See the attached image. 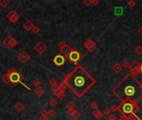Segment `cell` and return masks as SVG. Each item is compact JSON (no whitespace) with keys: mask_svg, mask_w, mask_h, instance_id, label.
<instances>
[{"mask_svg":"<svg viewBox=\"0 0 142 120\" xmlns=\"http://www.w3.org/2000/svg\"><path fill=\"white\" fill-rule=\"evenodd\" d=\"M122 69H123V68H122L121 64H118V63H116L115 64H114V65H113V67H112V70L115 73H120L122 71Z\"/></svg>","mask_w":142,"mask_h":120,"instance_id":"cell-16","label":"cell"},{"mask_svg":"<svg viewBox=\"0 0 142 120\" xmlns=\"http://www.w3.org/2000/svg\"><path fill=\"white\" fill-rule=\"evenodd\" d=\"M139 106L137 103H134L130 100H126V101L121 102L118 105V111L122 116H125L128 118L132 113H136L139 111Z\"/></svg>","mask_w":142,"mask_h":120,"instance_id":"cell-3","label":"cell"},{"mask_svg":"<svg viewBox=\"0 0 142 120\" xmlns=\"http://www.w3.org/2000/svg\"><path fill=\"white\" fill-rule=\"evenodd\" d=\"M38 120H48L47 117H44V116H40V118L38 119Z\"/></svg>","mask_w":142,"mask_h":120,"instance_id":"cell-46","label":"cell"},{"mask_svg":"<svg viewBox=\"0 0 142 120\" xmlns=\"http://www.w3.org/2000/svg\"><path fill=\"white\" fill-rule=\"evenodd\" d=\"M135 53H136L137 55H142V46L138 45V46L135 49Z\"/></svg>","mask_w":142,"mask_h":120,"instance_id":"cell-24","label":"cell"},{"mask_svg":"<svg viewBox=\"0 0 142 120\" xmlns=\"http://www.w3.org/2000/svg\"><path fill=\"white\" fill-rule=\"evenodd\" d=\"M130 74L133 77H136L138 74H140V69H135V70H130Z\"/></svg>","mask_w":142,"mask_h":120,"instance_id":"cell-27","label":"cell"},{"mask_svg":"<svg viewBox=\"0 0 142 120\" xmlns=\"http://www.w3.org/2000/svg\"><path fill=\"white\" fill-rule=\"evenodd\" d=\"M67 113L71 116L74 120H77L79 119L81 116H82V113H81L79 111H77L76 109H74V110H68L67 111Z\"/></svg>","mask_w":142,"mask_h":120,"instance_id":"cell-12","label":"cell"},{"mask_svg":"<svg viewBox=\"0 0 142 120\" xmlns=\"http://www.w3.org/2000/svg\"><path fill=\"white\" fill-rule=\"evenodd\" d=\"M115 13L118 15H121L122 14H123V8H117L115 9Z\"/></svg>","mask_w":142,"mask_h":120,"instance_id":"cell-34","label":"cell"},{"mask_svg":"<svg viewBox=\"0 0 142 120\" xmlns=\"http://www.w3.org/2000/svg\"><path fill=\"white\" fill-rule=\"evenodd\" d=\"M2 43H3V46L6 47L7 49H14V48L17 47V44H18V43H17V41L16 39L9 35L7 36L3 39Z\"/></svg>","mask_w":142,"mask_h":120,"instance_id":"cell-6","label":"cell"},{"mask_svg":"<svg viewBox=\"0 0 142 120\" xmlns=\"http://www.w3.org/2000/svg\"><path fill=\"white\" fill-rule=\"evenodd\" d=\"M49 104L52 107H56L58 104V101L57 100V99H55V98H52V99L49 101Z\"/></svg>","mask_w":142,"mask_h":120,"instance_id":"cell-23","label":"cell"},{"mask_svg":"<svg viewBox=\"0 0 142 120\" xmlns=\"http://www.w3.org/2000/svg\"><path fill=\"white\" fill-rule=\"evenodd\" d=\"M112 93L121 102L126 100L137 103L142 98L141 84L135 77L128 73L121 81L112 89Z\"/></svg>","mask_w":142,"mask_h":120,"instance_id":"cell-2","label":"cell"},{"mask_svg":"<svg viewBox=\"0 0 142 120\" xmlns=\"http://www.w3.org/2000/svg\"><path fill=\"white\" fill-rule=\"evenodd\" d=\"M99 3H100L99 0H91V5L95 6V7H97V6Z\"/></svg>","mask_w":142,"mask_h":120,"instance_id":"cell-41","label":"cell"},{"mask_svg":"<svg viewBox=\"0 0 142 120\" xmlns=\"http://www.w3.org/2000/svg\"><path fill=\"white\" fill-rule=\"evenodd\" d=\"M92 115L96 119H101L102 117H103V113L100 112L99 109H97V110H94L93 113H92Z\"/></svg>","mask_w":142,"mask_h":120,"instance_id":"cell-17","label":"cell"},{"mask_svg":"<svg viewBox=\"0 0 142 120\" xmlns=\"http://www.w3.org/2000/svg\"><path fill=\"white\" fill-rule=\"evenodd\" d=\"M10 3V1L9 0H0V6L2 8H6L8 4Z\"/></svg>","mask_w":142,"mask_h":120,"instance_id":"cell-22","label":"cell"},{"mask_svg":"<svg viewBox=\"0 0 142 120\" xmlns=\"http://www.w3.org/2000/svg\"><path fill=\"white\" fill-rule=\"evenodd\" d=\"M108 120H116V118H115V115L113 114V113H111L108 116Z\"/></svg>","mask_w":142,"mask_h":120,"instance_id":"cell-42","label":"cell"},{"mask_svg":"<svg viewBox=\"0 0 142 120\" xmlns=\"http://www.w3.org/2000/svg\"><path fill=\"white\" fill-rule=\"evenodd\" d=\"M138 33H139V34H141V35H142V27H141L138 29Z\"/></svg>","mask_w":142,"mask_h":120,"instance_id":"cell-48","label":"cell"},{"mask_svg":"<svg viewBox=\"0 0 142 120\" xmlns=\"http://www.w3.org/2000/svg\"><path fill=\"white\" fill-rule=\"evenodd\" d=\"M141 89H142V83L141 84Z\"/></svg>","mask_w":142,"mask_h":120,"instance_id":"cell-50","label":"cell"},{"mask_svg":"<svg viewBox=\"0 0 142 120\" xmlns=\"http://www.w3.org/2000/svg\"><path fill=\"white\" fill-rule=\"evenodd\" d=\"M90 107L91 108V109H93V111H94V110L98 109V107H99V105H98V103L96 101H93L90 103Z\"/></svg>","mask_w":142,"mask_h":120,"instance_id":"cell-25","label":"cell"},{"mask_svg":"<svg viewBox=\"0 0 142 120\" xmlns=\"http://www.w3.org/2000/svg\"><path fill=\"white\" fill-rule=\"evenodd\" d=\"M2 80H3V82L5 84H8L10 83L9 78H8V77L7 76V74H5V75H4L3 78H2Z\"/></svg>","mask_w":142,"mask_h":120,"instance_id":"cell-30","label":"cell"},{"mask_svg":"<svg viewBox=\"0 0 142 120\" xmlns=\"http://www.w3.org/2000/svg\"><path fill=\"white\" fill-rule=\"evenodd\" d=\"M122 68L123 69H130V64H129V62H127V61H124L123 63H122Z\"/></svg>","mask_w":142,"mask_h":120,"instance_id":"cell-31","label":"cell"},{"mask_svg":"<svg viewBox=\"0 0 142 120\" xmlns=\"http://www.w3.org/2000/svg\"><path fill=\"white\" fill-rule=\"evenodd\" d=\"M83 3L87 7L91 5V0H83Z\"/></svg>","mask_w":142,"mask_h":120,"instance_id":"cell-40","label":"cell"},{"mask_svg":"<svg viewBox=\"0 0 142 120\" xmlns=\"http://www.w3.org/2000/svg\"><path fill=\"white\" fill-rule=\"evenodd\" d=\"M118 120H129V119H128V118H126L125 116H121Z\"/></svg>","mask_w":142,"mask_h":120,"instance_id":"cell-47","label":"cell"},{"mask_svg":"<svg viewBox=\"0 0 142 120\" xmlns=\"http://www.w3.org/2000/svg\"><path fill=\"white\" fill-rule=\"evenodd\" d=\"M49 84H50L51 86H52V85H55V84H57V80L54 78H52L51 79L49 80Z\"/></svg>","mask_w":142,"mask_h":120,"instance_id":"cell-39","label":"cell"},{"mask_svg":"<svg viewBox=\"0 0 142 120\" xmlns=\"http://www.w3.org/2000/svg\"><path fill=\"white\" fill-rule=\"evenodd\" d=\"M66 45H67V43H65L64 41H60V42L57 43V46L59 47V49H62V48H64Z\"/></svg>","mask_w":142,"mask_h":120,"instance_id":"cell-35","label":"cell"},{"mask_svg":"<svg viewBox=\"0 0 142 120\" xmlns=\"http://www.w3.org/2000/svg\"><path fill=\"white\" fill-rule=\"evenodd\" d=\"M102 113H103V114L104 115H106V116H109V115L111 113V108H105L103 111H102Z\"/></svg>","mask_w":142,"mask_h":120,"instance_id":"cell-29","label":"cell"},{"mask_svg":"<svg viewBox=\"0 0 142 120\" xmlns=\"http://www.w3.org/2000/svg\"><path fill=\"white\" fill-rule=\"evenodd\" d=\"M82 58H83V55H82V54L80 52L76 49V48H72L71 51L70 52L69 55L67 56V59H68L72 64L76 65L77 64V63L79 62Z\"/></svg>","mask_w":142,"mask_h":120,"instance_id":"cell-5","label":"cell"},{"mask_svg":"<svg viewBox=\"0 0 142 120\" xmlns=\"http://www.w3.org/2000/svg\"><path fill=\"white\" fill-rule=\"evenodd\" d=\"M83 46L85 47V49L88 52H90V53H92L97 48V43L94 42L93 40H91V39H87V40L85 41L83 43Z\"/></svg>","mask_w":142,"mask_h":120,"instance_id":"cell-8","label":"cell"},{"mask_svg":"<svg viewBox=\"0 0 142 120\" xmlns=\"http://www.w3.org/2000/svg\"><path fill=\"white\" fill-rule=\"evenodd\" d=\"M58 88L60 89V90L62 91V92H64V93H65V91H66L67 88V83L65 82L64 80H62V81L58 84Z\"/></svg>","mask_w":142,"mask_h":120,"instance_id":"cell-18","label":"cell"},{"mask_svg":"<svg viewBox=\"0 0 142 120\" xmlns=\"http://www.w3.org/2000/svg\"><path fill=\"white\" fill-rule=\"evenodd\" d=\"M111 112H116V111H118V105H112L111 107Z\"/></svg>","mask_w":142,"mask_h":120,"instance_id":"cell-37","label":"cell"},{"mask_svg":"<svg viewBox=\"0 0 142 120\" xmlns=\"http://www.w3.org/2000/svg\"><path fill=\"white\" fill-rule=\"evenodd\" d=\"M66 61H67V58L65 56H63L62 53L57 54V55L53 58V59H52L53 64L59 68L62 67V65H64L65 63H66Z\"/></svg>","mask_w":142,"mask_h":120,"instance_id":"cell-7","label":"cell"},{"mask_svg":"<svg viewBox=\"0 0 142 120\" xmlns=\"http://www.w3.org/2000/svg\"><path fill=\"white\" fill-rule=\"evenodd\" d=\"M17 59H18L20 62L22 63V64H26V63H28V60L30 59V56H29V54H28L27 52L26 51H22L20 53L17 55Z\"/></svg>","mask_w":142,"mask_h":120,"instance_id":"cell-10","label":"cell"},{"mask_svg":"<svg viewBox=\"0 0 142 120\" xmlns=\"http://www.w3.org/2000/svg\"><path fill=\"white\" fill-rule=\"evenodd\" d=\"M34 93L38 96V97H42V96L45 93V90L43 87L39 86L38 88H36V89L34 90Z\"/></svg>","mask_w":142,"mask_h":120,"instance_id":"cell-15","label":"cell"},{"mask_svg":"<svg viewBox=\"0 0 142 120\" xmlns=\"http://www.w3.org/2000/svg\"><path fill=\"white\" fill-rule=\"evenodd\" d=\"M57 98H58L59 99H61V100L65 98V93H64V92H62V93H60V94L57 96Z\"/></svg>","mask_w":142,"mask_h":120,"instance_id":"cell-44","label":"cell"},{"mask_svg":"<svg viewBox=\"0 0 142 120\" xmlns=\"http://www.w3.org/2000/svg\"><path fill=\"white\" fill-rule=\"evenodd\" d=\"M7 18H8V20L11 22V23H17V22L18 21L19 15L17 14L14 10H12L7 14Z\"/></svg>","mask_w":142,"mask_h":120,"instance_id":"cell-11","label":"cell"},{"mask_svg":"<svg viewBox=\"0 0 142 120\" xmlns=\"http://www.w3.org/2000/svg\"><path fill=\"white\" fill-rule=\"evenodd\" d=\"M65 82L76 97L82 98L96 84V80L82 65H77L64 77Z\"/></svg>","mask_w":142,"mask_h":120,"instance_id":"cell-1","label":"cell"},{"mask_svg":"<svg viewBox=\"0 0 142 120\" xmlns=\"http://www.w3.org/2000/svg\"><path fill=\"white\" fill-rule=\"evenodd\" d=\"M41 116H44V117H47V114H48V111H47L46 109H43L41 111Z\"/></svg>","mask_w":142,"mask_h":120,"instance_id":"cell-38","label":"cell"},{"mask_svg":"<svg viewBox=\"0 0 142 120\" xmlns=\"http://www.w3.org/2000/svg\"><path fill=\"white\" fill-rule=\"evenodd\" d=\"M32 84H33V86L35 87H39L40 86V84H41V82H40V80L38 79V78H35V79L33 80V82H32Z\"/></svg>","mask_w":142,"mask_h":120,"instance_id":"cell-32","label":"cell"},{"mask_svg":"<svg viewBox=\"0 0 142 120\" xmlns=\"http://www.w3.org/2000/svg\"><path fill=\"white\" fill-rule=\"evenodd\" d=\"M141 45H142V40L141 41Z\"/></svg>","mask_w":142,"mask_h":120,"instance_id":"cell-51","label":"cell"},{"mask_svg":"<svg viewBox=\"0 0 142 120\" xmlns=\"http://www.w3.org/2000/svg\"><path fill=\"white\" fill-rule=\"evenodd\" d=\"M51 88H52V91H55L56 89L58 88V84H55V85H52V86H51Z\"/></svg>","mask_w":142,"mask_h":120,"instance_id":"cell-45","label":"cell"},{"mask_svg":"<svg viewBox=\"0 0 142 120\" xmlns=\"http://www.w3.org/2000/svg\"><path fill=\"white\" fill-rule=\"evenodd\" d=\"M140 74L142 76V63L141 64V69H140Z\"/></svg>","mask_w":142,"mask_h":120,"instance_id":"cell-49","label":"cell"},{"mask_svg":"<svg viewBox=\"0 0 142 120\" xmlns=\"http://www.w3.org/2000/svg\"><path fill=\"white\" fill-rule=\"evenodd\" d=\"M128 119L129 120H141L140 118L137 116L136 113H132V114H130V116L128 117Z\"/></svg>","mask_w":142,"mask_h":120,"instance_id":"cell-26","label":"cell"},{"mask_svg":"<svg viewBox=\"0 0 142 120\" xmlns=\"http://www.w3.org/2000/svg\"><path fill=\"white\" fill-rule=\"evenodd\" d=\"M32 34H38V33L40 32V28H39V27H38V26H34V27L32 28Z\"/></svg>","mask_w":142,"mask_h":120,"instance_id":"cell-33","label":"cell"},{"mask_svg":"<svg viewBox=\"0 0 142 120\" xmlns=\"http://www.w3.org/2000/svg\"><path fill=\"white\" fill-rule=\"evenodd\" d=\"M34 49L37 51V53H38L39 54H43L46 52V50L47 49V47L45 43H43L42 41L38 42L36 45L34 46Z\"/></svg>","mask_w":142,"mask_h":120,"instance_id":"cell-9","label":"cell"},{"mask_svg":"<svg viewBox=\"0 0 142 120\" xmlns=\"http://www.w3.org/2000/svg\"><path fill=\"white\" fill-rule=\"evenodd\" d=\"M62 93V91L60 90L59 88H57V89H56L55 91H53V93H54V95L56 96V97H57V96L60 94V93Z\"/></svg>","mask_w":142,"mask_h":120,"instance_id":"cell-43","label":"cell"},{"mask_svg":"<svg viewBox=\"0 0 142 120\" xmlns=\"http://www.w3.org/2000/svg\"><path fill=\"white\" fill-rule=\"evenodd\" d=\"M23 27L26 31H31V30L32 29V28L34 27V25L30 20H26L24 23H23Z\"/></svg>","mask_w":142,"mask_h":120,"instance_id":"cell-14","label":"cell"},{"mask_svg":"<svg viewBox=\"0 0 142 120\" xmlns=\"http://www.w3.org/2000/svg\"><path fill=\"white\" fill-rule=\"evenodd\" d=\"M6 74H7V76L8 77V78H9L10 83L14 85V86H17V84H22L23 86L27 88V86H26L25 84H23V77L17 69H14V68H11V69H8V71L7 72Z\"/></svg>","mask_w":142,"mask_h":120,"instance_id":"cell-4","label":"cell"},{"mask_svg":"<svg viewBox=\"0 0 142 120\" xmlns=\"http://www.w3.org/2000/svg\"><path fill=\"white\" fill-rule=\"evenodd\" d=\"M66 108H67V111H68V110H74V109H76V105H75V103H74L73 102L71 101V102H68L67 103Z\"/></svg>","mask_w":142,"mask_h":120,"instance_id":"cell-21","label":"cell"},{"mask_svg":"<svg viewBox=\"0 0 142 120\" xmlns=\"http://www.w3.org/2000/svg\"><path fill=\"white\" fill-rule=\"evenodd\" d=\"M24 108H25V107L24 105H23V103H22L21 102H19V103H17L15 105V109H16L17 112L18 113H21V112H23V110H24Z\"/></svg>","mask_w":142,"mask_h":120,"instance_id":"cell-20","label":"cell"},{"mask_svg":"<svg viewBox=\"0 0 142 120\" xmlns=\"http://www.w3.org/2000/svg\"><path fill=\"white\" fill-rule=\"evenodd\" d=\"M127 5H128V7H130V8H134L135 7V5H136V3H135V0H129V1L127 2Z\"/></svg>","mask_w":142,"mask_h":120,"instance_id":"cell-28","label":"cell"},{"mask_svg":"<svg viewBox=\"0 0 142 120\" xmlns=\"http://www.w3.org/2000/svg\"><path fill=\"white\" fill-rule=\"evenodd\" d=\"M141 69V64L137 61H134L130 66V70H135V69Z\"/></svg>","mask_w":142,"mask_h":120,"instance_id":"cell-19","label":"cell"},{"mask_svg":"<svg viewBox=\"0 0 142 120\" xmlns=\"http://www.w3.org/2000/svg\"><path fill=\"white\" fill-rule=\"evenodd\" d=\"M71 49H72V48H71V46H69L68 44H67L64 48H62V49H60V52L63 56H65L66 58H67V56L69 55V53H70V52L71 51Z\"/></svg>","mask_w":142,"mask_h":120,"instance_id":"cell-13","label":"cell"},{"mask_svg":"<svg viewBox=\"0 0 142 120\" xmlns=\"http://www.w3.org/2000/svg\"><path fill=\"white\" fill-rule=\"evenodd\" d=\"M55 115H56V112H55V111H54L53 109H50V110L48 111V114H47V116L52 118V117L55 116Z\"/></svg>","mask_w":142,"mask_h":120,"instance_id":"cell-36","label":"cell"}]
</instances>
